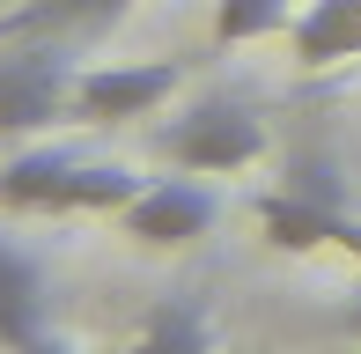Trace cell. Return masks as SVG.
Here are the masks:
<instances>
[{
	"mask_svg": "<svg viewBox=\"0 0 361 354\" xmlns=\"http://www.w3.org/2000/svg\"><path fill=\"white\" fill-rule=\"evenodd\" d=\"M147 177L126 163H96L59 140H30L23 155L0 163V207L8 214H118L140 200Z\"/></svg>",
	"mask_w": 361,
	"mask_h": 354,
	"instance_id": "obj_1",
	"label": "cell"
},
{
	"mask_svg": "<svg viewBox=\"0 0 361 354\" xmlns=\"http://www.w3.org/2000/svg\"><path fill=\"white\" fill-rule=\"evenodd\" d=\"M155 155L170 170H192V177H236L266 155V118L243 96L207 89V96H192L185 111H170L155 126Z\"/></svg>",
	"mask_w": 361,
	"mask_h": 354,
	"instance_id": "obj_2",
	"label": "cell"
},
{
	"mask_svg": "<svg viewBox=\"0 0 361 354\" xmlns=\"http://www.w3.org/2000/svg\"><path fill=\"white\" fill-rule=\"evenodd\" d=\"M81 59L67 37H8L0 44V140H37L74 111Z\"/></svg>",
	"mask_w": 361,
	"mask_h": 354,
	"instance_id": "obj_3",
	"label": "cell"
},
{
	"mask_svg": "<svg viewBox=\"0 0 361 354\" xmlns=\"http://www.w3.org/2000/svg\"><path fill=\"white\" fill-rule=\"evenodd\" d=\"M251 221H258V236L273 251H347L361 266V214L332 185H317V177H288V185L258 192Z\"/></svg>",
	"mask_w": 361,
	"mask_h": 354,
	"instance_id": "obj_4",
	"label": "cell"
},
{
	"mask_svg": "<svg viewBox=\"0 0 361 354\" xmlns=\"http://www.w3.org/2000/svg\"><path fill=\"white\" fill-rule=\"evenodd\" d=\"M185 89V59H96L74 74V126H133L155 118Z\"/></svg>",
	"mask_w": 361,
	"mask_h": 354,
	"instance_id": "obj_5",
	"label": "cell"
},
{
	"mask_svg": "<svg viewBox=\"0 0 361 354\" xmlns=\"http://www.w3.org/2000/svg\"><path fill=\"white\" fill-rule=\"evenodd\" d=\"M214 221H221V192L200 185L192 170L185 177H147L140 200L118 207V229L133 236L140 251H185V244H200Z\"/></svg>",
	"mask_w": 361,
	"mask_h": 354,
	"instance_id": "obj_6",
	"label": "cell"
},
{
	"mask_svg": "<svg viewBox=\"0 0 361 354\" xmlns=\"http://www.w3.org/2000/svg\"><path fill=\"white\" fill-rule=\"evenodd\" d=\"M37 332H52V273L30 244L0 236V354H23Z\"/></svg>",
	"mask_w": 361,
	"mask_h": 354,
	"instance_id": "obj_7",
	"label": "cell"
},
{
	"mask_svg": "<svg viewBox=\"0 0 361 354\" xmlns=\"http://www.w3.org/2000/svg\"><path fill=\"white\" fill-rule=\"evenodd\" d=\"M361 59V0H302L295 15V67H347Z\"/></svg>",
	"mask_w": 361,
	"mask_h": 354,
	"instance_id": "obj_8",
	"label": "cell"
},
{
	"mask_svg": "<svg viewBox=\"0 0 361 354\" xmlns=\"http://www.w3.org/2000/svg\"><path fill=\"white\" fill-rule=\"evenodd\" d=\"M133 354H214V325H207L200 295H162L155 310L140 317Z\"/></svg>",
	"mask_w": 361,
	"mask_h": 354,
	"instance_id": "obj_9",
	"label": "cell"
},
{
	"mask_svg": "<svg viewBox=\"0 0 361 354\" xmlns=\"http://www.w3.org/2000/svg\"><path fill=\"white\" fill-rule=\"evenodd\" d=\"M133 8V0H23V30L30 37H74V30H104L118 23V15Z\"/></svg>",
	"mask_w": 361,
	"mask_h": 354,
	"instance_id": "obj_10",
	"label": "cell"
},
{
	"mask_svg": "<svg viewBox=\"0 0 361 354\" xmlns=\"http://www.w3.org/2000/svg\"><path fill=\"white\" fill-rule=\"evenodd\" d=\"M288 15H302L295 0H214V44H251L288 30Z\"/></svg>",
	"mask_w": 361,
	"mask_h": 354,
	"instance_id": "obj_11",
	"label": "cell"
},
{
	"mask_svg": "<svg viewBox=\"0 0 361 354\" xmlns=\"http://www.w3.org/2000/svg\"><path fill=\"white\" fill-rule=\"evenodd\" d=\"M23 354H89V347H74V340H59V332H37Z\"/></svg>",
	"mask_w": 361,
	"mask_h": 354,
	"instance_id": "obj_12",
	"label": "cell"
},
{
	"mask_svg": "<svg viewBox=\"0 0 361 354\" xmlns=\"http://www.w3.org/2000/svg\"><path fill=\"white\" fill-rule=\"evenodd\" d=\"M339 332H347V340H361V288L347 295V310H339Z\"/></svg>",
	"mask_w": 361,
	"mask_h": 354,
	"instance_id": "obj_13",
	"label": "cell"
},
{
	"mask_svg": "<svg viewBox=\"0 0 361 354\" xmlns=\"http://www.w3.org/2000/svg\"><path fill=\"white\" fill-rule=\"evenodd\" d=\"M8 37H30V30H23V15H15V8L0 15V44H8Z\"/></svg>",
	"mask_w": 361,
	"mask_h": 354,
	"instance_id": "obj_14",
	"label": "cell"
}]
</instances>
